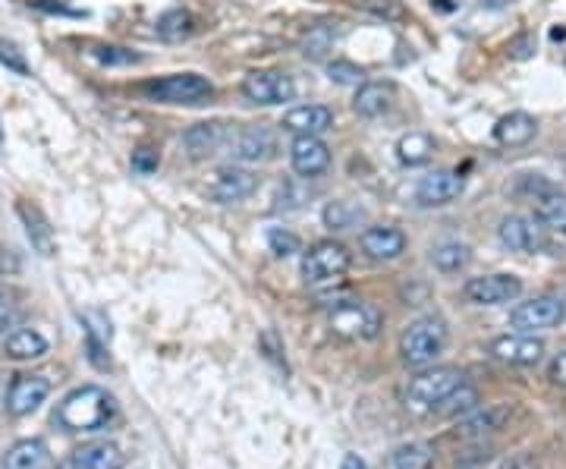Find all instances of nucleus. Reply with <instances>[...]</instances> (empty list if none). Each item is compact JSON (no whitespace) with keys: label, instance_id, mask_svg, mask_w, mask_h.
Returning <instances> with one entry per match:
<instances>
[{"label":"nucleus","instance_id":"1","mask_svg":"<svg viewBox=\"0 0 566 469\" xmlns=\"http://www.w3.org/2000/svg\"><path fill=\"white\" fill-rule=\"evenodd\" d=\"M117 416V400L114 394H107L98 385H85L70 391L67 397L60 400V407L54 413V422L60 425L63 432H101L111 425V419Z\"/></svg>","mask_w":566,"mask_h":469},{"label":"nucleus","instance_id":"2","mask_svg":"<svg viewBox=\"0 0 566 469\" xmlns=\"http://www.w3.org/2000/svg\"><path fill=\"white\" fill-rule=\"evenodd\" d=\"M447 347V325L441 318H419L400 337V356L406 366L425 369L438 359Z\"/></svg>","mask_w":566,"mask_h":469},{"label":"nucleus","instance_id":"3","mask_svg":"<svg viewBox=\"0 0 566 469\" xmlns=\"http://www.w3.org/2000/svg\"><path fill=\"white\" fill-rule=\"evenodd\" d=\"M142 92L158 104H183V108H199L214 98V85L199 73H173L142 85Z\"/></svg>","mask_w":566,"mask_h":469},{"label":"nucleus","instance_id":"4","mask_svg":"<svg viewBox=\"0 0 566 469\" xmlns=\"http://www.w3.org/2000/svg\"><path fill=\"white\" fill-rule=\"evenodd\" d=\"M350 265H353L350 249L337 240H321V243H315L302 252V281L312 284V287L334 284L346 271H350Z\"/></svg>","mask_w":566,"mask_h":469},{"label":"nucleus","instance_id":"5","mask_svg":"<svg viewBox=\"0 0 566 469\" xmlns=\"http://www.w3.org/2000/svg\"><path fill=\"white\" fill-rule=\"evenodd\" d=\"M516 189L535 205V218L544 230H554L560 237H566V193H560L554 183H548L538 174L535 177L522 174Z\"/></svg>","mask_w":566,"mask_h":469},{"label":"nucleus","instance_id":"6","mask_svg":"<svg viewBox=\"0 0 566 469\" xmlns=\"http://www.w3.org/2000/svg\"><path fill=\"white\" fill-rule=\"evenodd\" d=\"M463 385V372L453 366H441V369H428L422 375H416L406 388V407L416 413H431L438 403Z\"/></svg>","mask_w":566,"mask_h":469},{"label":"nucleus","instance_id":"7","mask_svg":"<svg viewBox=\"0 0 566 469\" xmlns=\"http://www.w3.org/2000/svg\"><path fill=\"white\" fill-rule=\"evenodd\" d=\"M384 318L375 306H365L356 300H346L331 309V331L350 340H375L381 334Z\"/></svg>","mask_w":566,"mask_h":469},{"label":"nucleus","instance_id":"8","mask_svg":"<svg viewBox=\"0 0 566 469\" xmlns=\"http://www.w3.org/2000/svg\"><path fill=\"white\" fill-rule=\"evenodd\" d=\"M227 152L239 164H265L277 155V133L271 126H233Z\"/></svg>","mask_w":566,"mask_h":469},{"label":"nucleus","instance_id":"9","mask_svg":"<svg viewBox=\"0 0 566 469\" xmlns=\"http://www.w3.org/2000/svg\"><path fill=\"white\" fill-rule=\"evenodd\" d=\"M566 318V303L560 296H535L529 303H519L510 312V325L522 334H535V331H551Z\"/></svg>","mask_w":566,"mask_h":469},{"label":"nucleus","instance_id":"10","mask_svg":"<svg viewBox=\"0 0 566 469\" xmlns=\"http://www.w3.org/2000/svg\"><path fill=\"white\" fill-rule=\"evenodd\" d=\"M243 95L261 108H274V104H287L296 98V85L287 73L277 70H255L243 79Z\"/></svg>","mask_w":566,"mask_h":469},{"label":"nucleus","instance_id":"11","mask_svg":"<svg viewBox=\"0 0 566 469\" xmlns=\"http://www.w3.org/2000/svg\"><path fill=\"white\" fill-rule=\"evenodd\" d=\"M236 123H221V120H205V123H192L183 133V152L192 161H208L217 152H224L230 133Z\"/></svg>","mask_w":566,"mask_h":469},{"label":"nucleus","instance_id":"12","mask_svg":"<svg viewBox=\"0 0 566 469\" xmlns=\"http://www.w3.org/2000/svg\"><path fill=\"white\" fill-rule=\"evenodd\" d=\"M466 300L475 306H504L513 303L516 296L522 293V281L516 274H482V277H472L466 281Z\"/></svg>","mask_w":566,"mask_h":469},{"label":"nucleus","instance_id":"13","mask_svg":"<svg viewBox=\"0 0 566 469\" xmlns=\"http://www.w3.org/2000/svg\"><path fill=\"white\" fill-rule=\"evenodd\" d=\"M463 189H466V180L460 174H453V170H431L416 186V202L422 208H444L460 199Z\"/></svg>","mask_w":566,"mask_h":469},{"label":"nucleus","instance_id":"14","mask_svg":"<svg viewBox=\"0 0 566 469\" xmlns=\"http://www.w3.org/2000/svg\"><path fill=\"white\" fill-rule=\"evenodd\" d=\"M497 237L507 249L526 252V255L541 252L544 246H548V237H544V227L538 224V218H526V215H510V218L500 221Z\"/></svg>","mask_w":566,"mask_h":469},{"label":"nucleus","instance_id":"15","mask_svg":"<svg viewBox=\"0 0 566 469\" xmlns=\"http://www.w3.org/2000/svg\"><path fill=\"white\" fill-rule=\"evenodd\" d=\"M255 189H258V177L252 174V170L230 164V167H221L214 174V180L208 186V196L221 205H233V202L249 199Z\"/></svg>","mask_w":566,"mask_h":469},{"label":"nucleus","instance_id":"16","mask_svg":"<svg viewBox=\"0 0 566 469\" xmlns=\"http://www.w3.org/2000/svg\"><path fill=\"white\" fill-rule=\"evenodd\" d=\"M48 394H51V381L45 375H16L7 394V413L16 419L32 416L48 400Z\"/></svg>","mask_w":566,"mask_h":469},{"label":"nucleus","instance_id":"17","mask_svg":"<svg viewBox=\"0 0 566 469\" xmlns=\"http://www.w3.org/2000/svg\"><path fill=\"white\" fill-rule=\"evenodd\" d=\"M488 353L497 362H507V366H535V362L544 356V344L532 334H504V337H494Z\"/></svg>","mask_w":566,"mask_h":469},{"label":"nucleus","instance_id":"18","mask_svg":"<svg viewBox=\"0 0 566 469\" xmlns=\"http://www.w3.org/2000/svg\"><path fill=\"white\" fill-rule=\"evenodd\" d=\"M290 164L299 177H321L331 167V152L318 136H296L290 145Z\"/></svg>","mask_w":566,"mask_h":469},{"label":"nucleus","instance_id":"19","mask_svg":"<svg viewBox=\"0 0 566 469\" xmlns=\"http://www.w3.org/2000/svg\"><path fill=\"white\" fill-rule=\"evenodd\" d=\"M16 215L23 218V227H26V237H29L32 249L38 255H45V259H51V255L57 252V237H54V227H51L45 211H41L29 199H19L16 202Z\"/></svg>","mask_w":566,"mask_h":469},{"label":"nucleus","instance_id":"20","mask_svg":"<svg viewBox=\"0 0 566 469\" xmlns=\"http://www.w3.org/2000/svg\"><path fill=\"white\" fill-rule=\"evenodd\" d=\"M280 126L293 136H321L334 126V111L324 104H299V108L283 114Z\"/></svg>","mask_w":566,"mask_h":469},{"label":"nucleus","instance_id":"21","mask_svg":"<svg viewBox=\"0 0 566 469\" xmlns=\"http://www.w3.org/2000/svg\"><path fill=\"white\" fill-rule=\"evenodd\" d=\"M359 246L368 259L375 262H394L406 252V233L397 230V227H368L362 237H359Z\"/></svg>","mask_w":566,"mask_h":469},{"label":"nucleus","instance_id":"22","mask_svg":"<svg viewBox=\"0 0 566 469\" xmlns=\"http://www.w3.org/2000/svg\"><path fill=\"white\" fill-rule=\"evenodd\" d=\"M123 466H126V454L114 441L82 444L79 451L70 454V463H67V469H123Z\"/></svg>","mask_w":566,"mask_h":469},{"label":"nucleus","instance_id":"23","mask_svg":"<svg viewBox=\"0 0 566 469\" xmlns=\"http://www.w3.org/2000/svg\"><path fill=\"white\" fill-rule=\"evenodd\" d=\"M538 133V123L532 114L526 111H513V114H504L497 123H494V139L497 145L504 148H519V145H529Z\"/></svg>","mask_w":566,"mask_h":469},{"label":"nucleus","instance_id":"24","mask_svg":"<svg viewBox=\"0 0 566 469\" xmlns=\"http://www.w3.org/2000/svg\"><path fill=\"white\" fill-rule=\"evenodd\" d=\"M0 469H51V451L45 441L23 438L0 460Z\"/></svg>","mask_w":566,"mask_h":469},{"label":"nucleus","instance_id":"25","mask_svg":"<svg viewBox=\"0 0 566 469\" xmlns=\"http://www.w3.org/2000/svg\"><path fill=\"white\" fill-rule=\"evenodd\" d=\"M353 108L365 120L384 117L390 108H394V85H390V82H365L359 89V95H356V101H353Z\"/></svg>","mask_w":566,"mask_h":469},{"label":"nucleus","instance_id":"26","mask_svg":"<svg viewBox=\"0 0 566 469\" xmlns=\"http://www.w3.org/2000/svg\"><path fill=\"white\" fill-rule=\"evenodd\" d=\"M51 347H48V340L45 334H38L32 328H19L13 331L7 340H4V356L7 359H16V362H26V359H41Z\"/></svg>","mask_w":566,"mask_h":469},{"label":"nucleus","instance_id":"27","mask_svg":"<svg viewBox=\"0 0 566 469\" xmlns=\"http://www.w3.org/2000/svg\"><path fill=\"white\" fill-rule=\"evenodd\" d=\"M155 32L161 41H167V45H177V41H186L195 35V16L189 10H167V13H161Z\"/></svg>","mask_w":566,"mask_h":469},{"label":"nucleus","instance_id":"28","mask_svg":"<svg viewBox=\"0 0 566 469\" xmlns=\"http://www.w3.org/2000/svg\"><path fill=\"white\" fill-rule=\"evenodd\" d=\"M434 155V139L428 133H406L397 142V158L403 167H422Z\"/></svg>","mask_w":566,"mask_h":469},{"label":"nucleus","instance_id":"29","mask_svg":"<svg viewBox=\"0 0 566 469\" xmlns=\"http://www.w3.org/2000/svg\"><path fill=\"white\" fill-rule=\"evenodd\" d=\"M321 218H324V227H331V230H353L365 221V208L356 205V202L337 199V202L324 205Z\"/></svg>","mask_w":566,"mask_h":469},{"label":"nucleus","instance_id":"30","mask_svg":"<svg viewBox=\"0 0 566 469\" xmlns=\"http://www.w3.org/2000/svg\"><path fill=\"white\" fill-rule=\"evenodd\" d=\"M472 259V252L466 243H441V246H434L431 249V262L438 271L444 274H456V271H463Z\"/></svg>","mask_w":566,"mask_h":469},{"label":"nucleus","instance_id":"31","mask_svg":"<svg viewBox=\"0 0 566 469\" xmlns=\"http://www.w3.org/2000/svg\"><path fill=\"white\" fill-rule=\"evenodd\" d=\"M478 407V391L469 388L466 381L456 391H450L438 407H434L431 413H438V416H447V419H456V416H466Z\"/></svg>","mask_w":566,"mask_h":469},{"label":"nucleus","instance_id":"32","mask_svg":"<svg viewBox=\"0 0 566 469\" xmlns=\"http://www.w3.org/2000/svg\"><path fill=\"white\" fill-rule=\"evenodd\" d=\"M334 26H328V23H324V26H312L306 32V38H302V54H306L309 60H321L324 54H328L334 48V41L340 38V29H334Z\"/></svg>","mask_w":566,"mask_h":469},{"label":"nucleus","instance_id":"33","mask_svg":"<svg viewBox=\"0 0 566 469\" xmlns=\"http://www.w3.org/2000/svg\"><path fill=\"white\" fill-rule=\"evenodd\" d=\"M434 460V451L428 444H403L390 454V469H428Z\"/></svg>","mask_w":566,"mask_h":469},{"label":"nucleus","instance_id":"34","mask_svg":"<svg viewBox=\"0 0 566 469\" xmlns=\"http://www.w3.org/2000/svg\"><path fill=\"white\" fill-rule=\"evenodd\" d=\"M507 419H510V410H507V407H491V410H485L482 416H475L472 422H466L463 429H466L469 435H488V432H497Z\"/></svg>","mask_w":566,"mask_h":469},{"label":"nucleus","instance_id":"35","mask_svg":"<svg viewBox=\"0 0 566 469\" xmlns=\"http://www.w3.org/2000/svg\"><path fill=\"white\" fill-rule=\"evenodd\" d=\"M268 246L271 252L277 255V259H290V255L302 252V243L296 233H290L287 227H271L268 230Z\"/></svg>","mask_w":566,"mask_h":469},{"label":"nucleus","instance_id":"36","mask_svg":"<svg viewBox=\"0 0 566 469\" xmlns=\"http://www.w3.org/2000/svg\"><path fill=\"white\" fill-rule=\"evenodd\" d=\"M92 57L98 63H104V67H129V63H142V57L136 51L120 48V45H98L92 51Z\"/></svg>","mask_w":566,"mask_h":469},{"label":"nucleus","instance_id":"37","mask_svg":"<svg viewBox=\"0 0 566 469\" xmlns=\"http://www.w3.org/2000/svg\"><path fill=\"white\" fill-rule=\"evenodd\" d=\"M328 79L337 82V85H359L365 79V70L356 67L350 60H331L328 63Z\"/></svg>","mask_w":566,"mask_h":469},{"label":"nucleus","instance_id":"38","mask_svg":"<svg viewBox=\"0 0 566 469\" xmlns=\"http://www.w3.org/2000/svg\"><path fill=\"white\" fill-rule=\"evenodd\" d=\"M0 63H4V67H7L10 73H16V76H29V73H32L26 54L19 51L13 41H7V38H0Z\"/></svg>","mask_w":566,"mask_h":469},{"label":"nucleus","instance_id":"39","mask_svg":"<svg viewBox=\"0 0 566 469\" xmlns=\"http://www.w3.org/2000/svg\"><path fill=\"white\" fill-rule=\"evenodd\" d=\"M362 10H368L378 19H387V23H400V19H406V10L400 0H365Z\"/></svg>","mask_w":566,"mask_h":469},{"label":"nucleus","instance_id":"40","mask_svg":"<svg viewBox=\"0 0 566 469\" xmlns=\"http://www.w3.org/2000/svg\"><path fill=\"white\" fill-rule=\"evenodd\" d=\"M129 164H133V170L139 177H151V174H158V167H161V155L155 152V148H148V145H139L133 158H129Z\"/></svg>","mask_w":566,"mask_h":469},{"label":"nucleus","instance_id":"41","mask_svg":"<svg viewBox=\"0 0 566 469\" xmlns=\"http://www.w3.org/2000/svg\"><path fill=\"white\" fill-rule=\"evenodd\" d=\"M507 57L510 60H529L535 57V35L532 32H519L516 38L507 41Z\"/></svg>","mask_w":566,"mask_h":469},{"label":"nucleus","instance_id":"42","mask_svg":"<svg viewBox=\"0 0 566 469\" xmlns=\"http://www.w3.org/2000/svg\"><path fill=\"white\" fill-rule=\"evenodd\" d=\"M548 378L554 381V385H557V388H566V350L554 356V362H551V369H548Z\"/></svg>","mask_w":566,"mask_h":469},{"label":"nucleus","instance_id":"43","mask_svg":"<svg viewBox=\"0 0 566 469\" xmlns=\"http://www.w3.org/2000/svg\"><path fill=\"white\" fill-rule=\"evenodd\" d=\"M343 469H368V466H365L356 454H346V457H343Z\"/></svg>","mask_w":566,"mask_h":469},{"label":"nucleus","instance_id":"44","mask_svg":"<svg viewBox=\"0 0 566 469\" xmlns=\"http://www.w3.org/2000/svg\"><path fill=\"white\" fill-rule=\"evenodd\" d=\"M485 7H507V4H513V0H482Z\"/></svg>","mask_w":566,"mask_h":469},{"label":"nucleus","instance_id":"45","mask_svg":"<svg viewBox=\"0 0 566 469\" xmlns=\"http://www.w3.org/2000/svg\"><path fill=\"white\" fill-rule=\"evenodd\" d=\"M10 328V315H0V334H7Z\"/></svg>","mask_w":566,"mask_h":469}]
</instances>
